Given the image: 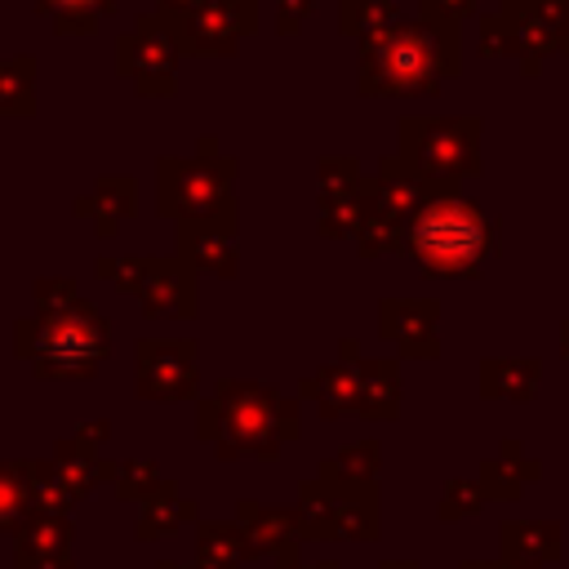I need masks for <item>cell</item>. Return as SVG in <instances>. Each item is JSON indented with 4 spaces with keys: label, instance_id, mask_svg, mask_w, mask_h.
<instances>
[{
    "label": "cell",
    "instance_id": "14",
    "mask_svg": "<svg viewBox=\"0 0 569 569\" xmlns=\"http://www.w3.org/2000/svg\"><path fill=\"white\" fill-rule=\"evenodd\" d=\"M436 302L431 298H387L382 302V333L400 342L409 356H436Z\"/></svg>",
    "mask_w": 569,
    "mask_h": 569
},
{
    "label": "cell",
    "instance_id": "33",
    "mask_svg": "<svg viewBox=\"0 0 569 569\" xmlns=\"http://www.w3.org/2000/svg\"><path fill=\"white\" fill-rule=\"evenodd\" d=\"M467 569H525V565H467Z\"/></svg>",
    "mask_w": 569,
    "mask_h": 569
},
{
    "label": "cell",
    "instance_id": "23",
    "mask_svg": "<svg viewBox=\"0 0 569 569\" xmlns=\"http://www.w3.org/2000/svg\"><path fill=\"white\" fill-rule=\"evenodd\" d=\"M187 520H196V507L187 502V498H178L173 493V485H164L160 493H151L147 502H142V520H138V538L147 542V538H160V533H173L178 525H187Z\"/></svg>",
    "mask_w": 569,
    "mask_h": 569
},
{
    "label": "cell",
    "instance_id": "6",
    "mask_svg": "<svg viewBox=\"0 0 569 569\" xmlns=\"http://www.w3.org/2000/svg\"><path fill=\"white\" fill-rule=\"evenodd\" d=\"M480 142V120L458 116V120H400V160L431 182H453L480 169L476 160Z\"/></svg>",
    "mask_w": 569,
    "mask_h": 569
},
{
    "label": "cell",
    "instance_id": "35",
    "mask_svg": "<svg viewBox=\"0 0 569 569\" xmlns=\"http://www.w3.org/2000/svg\"><path fill=\"white\" fill-rule=\"evenodd\" d=\"M560 347H565V356H569V320H565V342H560Z\"/></svg>",
    "mask_w": 569,
    "mask_h": 569
},
{
    "label": "cell",
    "instance_id": "10",
    "mask_svg": "<svg viewBox=\"0 0 569 569\" xmlns=\"http://www.w3.org/2000/svg\"><path fill=\"white\" fill-rule=\"evenodd\" d=\"M196 365H200L196 342H182V338L138 342V396H147V400H187V396H196V382H200Z\"/></svg>",
    "mask_w": 569,
    "mask_h": 569
},
{
    "label": "cell",
    "instance_id": "4",
    "mask_svg": "<svg viewBox=\"0 0 569 569\" xmlns=\"http://www.w3.org/2000/svg\"><path fill=\"white\" fill-rule=\"evenodd\" d=\"M13 351L36 369V378H93L111 351V329L84 298L67 307L36 311L13 325Z\"/></svg>",
    "mask_w": 569,
    "mask_h": 569
},
{
    "label": "cell",
    "instance_id": "1",
    "mask_svg": "<svg viewBox=\"0 0 569 569\" xmlns=\"http://www.w3.org/2000/svg\"><path fill=\"white\" fill-rule=\"evenodd\" d=\"M360 44L365 93H436V84L458 71V27L449 22L418 18Z\"/></svg>",
    "mask_w": 569,
    "mask_h": 569
},
{
    "label": "cell",
    "instance_id": "24",
    "mask_svg": "<svg viewBox=\"0 0 569 569\" xmlns=\"http://www.w3.org/2000/svg\"><path fill=\"white\" fill-rule=\"evenodd\" d=\"M253 556L258 551L231 525H200V569H240V560Z\"/></svg>",
    "mask_w": 569,
    "mask_h": 569
},
{
    "label": "cell",
    "instance_id": "31",
    "mask_svg": "<svg viewBox=\"0 0 569 569\" xmlns=\"http://www.w3.org/2000/svg\"><path fill=\"white\" fill-rule=\"evenodd\" d=\"M36 311H49V307H67V302H76V284L71 280H40L36 284Z\"/></svg>",
    "mask_w": 569,
    "mask_h": 569
},
{
    "label": "cell",
    "instance_id": "22",
    "mask_svg": "<svg viewBox=\"0 0 569 569\" xmlns=\"http://www.w3.org/2000/svg\"><path fill=\"white\" fill-rule=\"evenodd\" d=\"M538 360H485L480 369V387L489 396H516V400H529L538 391Z\"/></svg>",
    "mask_w": 569,
    "mask_h": 569
},
{
    "label": "cell",
    "instance_id": "7",
    "mask_svg": "<svg viewBox=\"0 0 569 569\" xmlns=\"http://www.w3.org/2000/svg\"><path fill=\"white\" fill-rule=\"evenodd\" d=\"M258 0H160V27L187 53H231L253 31Z\"/></svg>",
    "mask_w": 569,
    "mask_h": 569
},
{
    "label": "cell",
    "instance_id": "8",
    "mask_svg": "<svg viewBox=\"0 0 569 569\" xmlns=\"http://www.w3.org/2000/svg\"><path fill=\"white\" fill-rule=\"evenodd\" d=\"M120 267L124 271H116V284L133 293L147 316H196V271L182 258H129Z\"/></svg>",
    "mask_w": 569,
    "mask_h": 569
},
{
    "label": "cell",
    "instance_id": "11",
    "mask_svg": "<svg viewBox=\"0 0 569 569\" xmlns=\"http://www.w3.org/2000/svg\"><path fill=\"white\" fill-rule=\"evenodd\" d=\"M120 76L138 84V93H173V58L178 44L160 27V18H142L129 36H120Z\"/></svg>",
    "mask_w": 569,
    "mask_h": 569
},
{
    "label": "cell",
    "instance_id": "34",
    "mask_svg": "<svg viewBox=\"0 0 569 569\" xmlns=\"http://www.w3.org/2000/svg\"><path fill=\"white\" fill-rule=\"evenodd\" d=\"M284 569H293V565H284ZM307 569H338V565H329V560H325V565H307Z\"/></svg>",
    "mask_w": 569,
    "mask_h": 569
},
{
    "label": "cell",
    "instance_id": "19",
    "mask_svg": "<svg viewBox=\"0 0 569 569\" xmlns=\"http://www.w3.org/2000/svg\"><path fill=\"white\" fill-rule=\"evenodd\" d=\"M373 476H378V445H373V440H360L356 449H347V453H338V458H329V462L320 467V480H325V485L360 489V493H378Z\"/></svg>",
    "mask_w": 569,
    "mask_h": 569
},
{
    "label": "cell",
    "instance_id": "36",
    "mask_svg": "<svg viewBox=\"0 0 569 569\" xmlns=\"http://www.w3.org/2000/svg\"><path fill=\"white\" fill-rule=\"evenodd\" d=\"M160 569H191V565H160Z\"/></svg>",
    "mask_w": 569,
    "mask_h": 569
},
{
    "label": "cell",
    "instance_id": "12",
    "mask_svg": "<svg viewBox=\"0 0 569 569\" xmlns=\"http://www.w3.org/2000/svg\"><path fill=\"white\" fill-rule=\"evenodd\" d=\"M178 253L191 271L236 276V218L178 222Z\"/></svg>",
    "mask_w": 569,
    "mask_h": 569
},
{
    "label": "cell",
    "instance_id": "27",
    "mask_svg": "<svg viewBox=\"0 0 569 569\" xmlns=\"http://www.w3.org/2000/svg\"><path fill=\"white\" fill-rule=\"evenodd\" d=\"M391 27H400L391 0H347V9H342V31L360 36V40L382 36V31H391Z\"/></svg>",
    "mask_w": 569,
    "mask_h": 569
},
{
    "label": "cell",
    "instance_id": "9",
    "mask_svg": "<svg viewBox=\"0 0 569 569\" xmlns=\"http://www.w3.org/2000/svg\"><path fill=\"white\" fill-rule=\"evenodd\" d=\"M298 525L307 538H373L378 533V493L338 489V485H307Z\"/></svg>",
    "mask_w": 569,
    "mask_h": 569
},
{
    "label": "cell",
    "instance_id": "2",
    "mask_svg": "<svg viewBox=\"0 0 569 569\" xmlns=\"http://www.w3.org/2000/svg\"><path fill=\"white\" fill-rule=\"evenodd\" d=\"M200 436L218 445V453H253L276 458L280 440L298 436V405L284 400L276 387L258 382H231L222 378L213 400L200 405Z\"/></svg>",
    "mask_w": 569,
    "mask_h": 569
},
{
    "label": "cell",
    "instance_id": "26",
    "mask_svg": "<svg viewBox=\"0 0 569 569\" xmlns=\"http://www.w3.org/2000/svg\"><path fill=\"white\" fill-rule=\"evenodd\" d=\"M40 13L53 18V27L62 36H80V31H93L98 18L111 9V0H36Z\"/></svg>",
    "mask_w": 569,
    "mask_h": 569
},
{
    "label": "cell",
    "instance_id": "16",
    "mask_svg": "<svg viewBox=\"0 0 569 569\" xmlns=\"http://www.w3.org/2000/svg\"><path fill=\"white\" fill-rule=\"evenodd\" d=\"M502 551H507V565H547V560H560V525L556 520L502 525Z\"/></svg>",
    "mask_w": 569,
    "mask_h": 569
},
{
    "label": "cell",
    "instance_id": "25",
    "mask_svg": "<svg viewBox=\"0 0 569 569\" xmlns=\"http://www.w3.org/2000/svg\"><path fill=\"white\" fill-rule=\"evenodd\" d=\"M31 76H36V62H31V58H22V62H0V116H31V111H36Z\"/></svg>",
    "mask_w": 569,
    "mask_h": 569
},
{
    "label": "cell",
    "instance_id": "29",
    "mask_svg": "<svg viewBox=\"0 0 569 569\" xmlns=\"http://www.w3.org/2000/svg\"><path fill=\"white\" fill-rule=\"evenodd\" d=\"M480 485H471V480H453L449 485V493L440 498V520H462L471 507H480Z\"/></svg>",
    "mask_w": 569,
    "mask_h": 569
},
{
    "label": "cell",
    "instance_id": "21",
    "mask_svg": "<svg viewBox=\"0 0 569 569\" xmlns=\"http://www.w3.org/2000/svg\"><path fill=\"white\" fill-rule=\"evenodd\" d=\"M31 516H36V502H31L27 462H0V533L22 529Z\"/></svg>",
    "mask_w": 569,
    "mask_h": 569
},
{
    "label": "cell",
    "instance_id": "15",
    "mask_svg": "<svg viewBox=\"0 0 569 569\" xmlns=\"http://www.w3.org/2000/svg\"><path fill=\"white\" fill-rule=\"evenodd\" d=\"M240 533L253 551H276L280 565H293V547L302 538V525L293 511L284 507H258V502H240Z\"/></svg>",
    "mask_w": 569,
    "mask_h": 569
},
{
    "label": "cell",
    "instance_id": "28",
    "mask_svg": "<svg viewBox=\"0 0 569 569\" xmlns=\"http://www.w3.org/2000/svg\"><path fill=\"white\" fill-rule=\"evenodd\" d=\"M116 489H120V498H151V493H160L164 489V480H160V471L151 467V462H124V467H116Z\"/></svg>",
    "mask_w": 569,
    "mask_h": 569
},
{
    "label": "cell",
    "instance_id": "3",
    "mask_svg": "<svg viewBox=\"0 0 569 569\" xmlns=\"http://www.w3.org/2000/svg\"><path fill=\"white\" fill-rule=\"evenodd\" d=\"M405 249L422 267V276H476L480 262L493 253V222L453 187L427 196L409 227Z\"/></svg>",
    "mask_w": 569,
    "mask_h": 569
},
{
    "label": "cell",
    "instance_id": "32",
    "mask_svg": "<svg viewBox=\"0 0 569 569\" xmlns=\"http://www.w3.org/2000/svg\"><path fill=\"white\" fill-rule=\"evenodd\" d=\"M307 4H311V0H276V18H280V31H284V36L298 27V18L307 13Z\"/></svg>",
    "mask_w": 569,
    "mask_h": 569
},
{
    "label": "cell",
    "instance_id": "13",
    "mask_svg": "<svg viewBox=\"0 0 569 569\" xmlns=\"http://www.w3.org/2000/svg\"><path fill=\"white\" fill-rule=\"evenodd\" d=\"M71 525L53 511H36L18 529L13 569H71Z\"/></svg>",
    "mask_w": 569,
    "mask_h": 569
},
{
    "label": "cell",
    "instance_id": "18",
    "mask_svg": "<svg viewBox=\"0 0 569 569\" xmlns=\"http://www.w3.org/2000/svg\"><path fill=\"white\" fill-rule=\"evenodd\" d=\"M133 209H138V200H133V178H102V182L93 187V196L80 200V213L93 218L98 236H116V227H120Z\"/></svg>",
    "mask_w": 569,
    "mask_h": 569
},
{
    "label": "cell",
    "instance_id": "20",
    "mask_svg": "<svg viewBox=\"0 0 569 569\" xmlns=\"http://www.w3.org/2000/svg\"><path fill=\"white\" fill-rule=\"evenodd\" d=\"M396 405H400L396 360H365L360 365V413H369V418H396Z\"/></svg>",
    "mask_w": 569,
    "mask_h": 569
},
{
    "label": "cell",
    "instance_id": "5",
    "mask_svg": "<svg viewBox=\"0 0 569 569\" xmlns=\"http://www.w3.org/2000/svg\"><path fill=\"white\" fill-rule=\"evenodd\" d=\"M231 182H236V160H231V156H204V160L169 156V160H160V169H156L160 213H164V218H178V222L236 218Z\"/></svg>",
    "mask_w": 569,
    "mask_h": 569
},
{
    "label": "cell",
    "instance_id": "17",
    "mask_svg": "<svg viewBox=\"0 0 569 569\" xmlns=\"http://www.w3.org/2000/svg\"><path fill=\"white\" fill-rule=\"evenodd\" d=\"M302 396H307L311 405H320L325 418L356 413V409H360V373H351L347 365H325V369H316V378L302 387Z\"/></svg>",
    "mask_w": 569,
    "mask_h": 569
},
{
    "label": "cell",
    "instance_id": "30",
    "mask_svg": "<svg viewBox=\"0 0 569 569\" xmlns=\"http://www.w3.org/2000/svg\"><path fill=\"white\" fill-rule=\"evenodd\" d=\"M418 4H422V18H431V22H449V27H458V18H467L476 0H418Z\"/></svg>",
    "mask_w": 569,
    "mask_h": 569
}]
</instances>
